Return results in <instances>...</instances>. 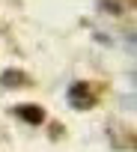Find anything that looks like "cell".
<instances>
[{
	"mask_svg": "<svg viewBox=\"0 0 137 152\" xmlns=\"http://www.w3.org/2000/svg\"><path fill=\"white\" fill-rule=\"evenodd\" d=\"M0 84H3V87H24L27 84V75L24 72H15V69H9V72H3V78H0Z\"/></svg>",
	"mask_w": 137,
	"mask_h": 152,
	"instance_id": "1",
	"label": "cell"
},
{
	"mask_svg": "<svg viewBox=\"0 0 137 152\" xmlns=\"http://www.w3.org/2000/svg\"><path fill=\"white\" fill-rule=\"evenodd\" d=\"M72 102L78 107H90L93 104V96H87V84H75L72 87Z\"/></svg>",
	"mask_w": 137,
	"mask_h": 152,
	"instance_id": "2",
	"label": "cell"
},
{
	"mask_svg": "<svg viewBox=\"0 0 137 152\" xmlns=\"http://www.w3.org/2000/svg\"><path fill=\"white\" fill-rule=\"evenodd\" d=\"M18 113H21L24 119H30V122H42V119H45V113H42L36 104H21V107H18Z\"/></svg>",
	"mask_w": 137,
	"mask_h": 152,
	"instance_id": "3",
	"label": "cell"
}]
</instances>
